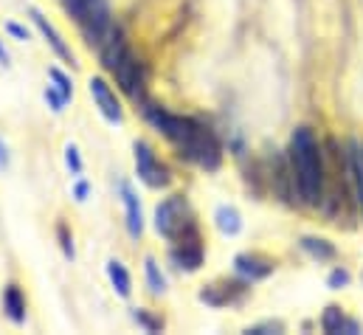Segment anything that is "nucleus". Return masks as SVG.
I'll return each mask as SVG.
<instances>
[{
	"label": "nucleus",
	"instance_id": "cd10ccee",
	"mask_svg": "<svg viewBox=\"0 0 363 335\" xmlns=\"http://www.w3.org/2000/svg\"><path fill=\"white\" fill-rule=\"evenodd\" d=\"M0 65H3V68H9V65H11V57H9L6 45H3V40H0Z\"/></svg>",
	"mask_w": 363,
	"mask_h": 335
},
{
	"label": "nucleus",
	"instance_id": "bb28decb",
	"mask_svg": "<svg viewBox=\"0 0 363 335\" xmlns=\"http://www.w3.org/2000/svg\"><path fill=\"white\" fill-rule=\"evenodd\" d=\"M9 167H11V155H9V147H6V141L0 138V172H6Z\"/></svg>",
	"mask_w": 363,
	"mask_h": 335
},
{
	"label": "nucleus",
	"instance_id": "4468645a",
	"mask_svg": "<svg viewBox=\"0 0 363 335\" xmlns=\"http://www.w3.org/2000/svg\"><path fill=\"white\" fill-rule=\"evenodd\" d=\"M321 327H324V333H358L361 327H358V322H350L344 313H341V307H327V313L321 316Z\"/></svg>",
	"mask_w": 363,
	"mask_h": 335
},
{
	"label": "nucleus",
	"instance_id": "b1692460",
	"mask_svg": "<svg viewBox=\"0 0 363 335\" xmlns=\"http://www.w3.org/2000/svg\"><path fill=\"white\" fill-rule=\"evenodd\" d=\"M327 285H330L333 290H341V287H347V285H350V270H344V268H335V270L330 273Z\"/></svg>",
	"mask_w": 363,
	"mask_h": 335
},
{
	"label": "nucleus",
	"instance_id": "f8f14e48",
	"mask_svg": "<svg viewBox=\"0 0 363 335\" xmlns=\"http://www.w3.org/2000/svg\"><path fill=\"white\" fill-rule=\"evenodd\" d=\"M3 313L11 324H26L28 302H26V293L20 290V285H14V282H9L3 287Z\"/></svg>",
	"mask_w": 363,
	"mask_h": 335
},
{
	"label": "nucleus",
	"instance_id": "39448f33",
	"mask_svg": "<svg viewBox=\"0 0 363 335\" xmlns=\"http://www.w3.org/2000/svg\"><path fill=\"white\" fill-rule=\"evenodd\" d=\"M155 231H158L161 237L172 240V243L197 234V229H194V223H191V214H189L183 197H167L164 203L155 206Z\"/></svg>",
	"mask_w": 363,
	"mask_h": 335
},
{
	"label": "nucleus",
	"instance_id": "2eb2a0df",
	"mask_svg": "<svg viewBox=\"0 0 363 335\" xmlns=\"http://www.w3.org/2000/svg\"><path fill=\"white\" fill-rule=\"evenodd\" d=\"M214 223H217V229H220L223 234H228V237L240 234V229H242V217H240V212H237L234 206H220V209L214 212Z\"/></svg>",
	"mask_w": 363,
	"mask_h": 335
},
{
	"label": "nucleus",
	"instance_id": "ddd939ff",
	"mask_svg": "<svg viewBox=\"0 0 363 335\" xmlns=\"http://www.w3.org/2000/svg\"><path fill=\"white\" fill-rule=\"evenodd\" d=\"M107 279H110V285H113V290L121 296V299H130L133 296V276H130V270L124 268V262L121 259H107Z\"/></svg>",
	"mask_w": 363,
	"mask_h": 335
},
{
	"label": "nucleus",
	"instance_id": "1a4fd4ad",
	"mask_svg": "<svg viewBox=\"0 0 363 335\" xmlns=\"http://www.w3.org/2000/svg\"><path fill=\"white\" fill-rule=\"evenodd\" d=\"M169 256H172L175 268H181V270H197V268L203 265V246H200V237L191 234V237H186V240H178Z\"/></svg>",
	"mask_w": 363,
	"mask_h": 335
},
{
	"label": "nucleus",
	"instance_id": "aec40b11",
	"mask_svg": "<svg viewBox=\"0 0 363 335\" xmlns=\"http://www.w3.org/2000/svg\"><path fill=\"white\" fill-rule=\"evenodd\" d=\"M65 164H68V172H71L74 177L82 175L85 164H82V155H79V147H77V144H68V147H65Z\"/></svg>",
	"mask_w": 363,
	"mask_h": 335
},
{
	"label": "nucleus",
	"instance_id": "9d476101",
	"mask_svg": "<svg viewBox=\"0 0 363 335\" xmlns=\"http://www.w3.org/2000/svg\"><path fill=\"white\" fill-rule=\"evenodd\" d=\"M118 192H121V200H124V212H127V234L133 237V240H138L141 237V231H144V214H141V203H138V194L133 192V186L130 183H118Z\"/></svg>",
	"mask_w": 363,
	"mask_h": 335
},
{
	"label": "nucleus",
	"instance_id": "6e6552de",
	"mask_svg": "<svg viewBox=\"0 0 363 335\" xmlns=\"http://www.w3.org/2000/svg\"><path fill=\"white\" fill-rule=\"evenodd\" d=\"M28 14H31V23L37 26V31L43 34V40H45V43L51 45V51H54V54H57V57H60L62 62L74 65V51L68 48V43L62 40V34H60V31H57V28H54V26L48 23V17H45V14L40 11V9H34V6L28 9Z\"/></svg>",
	"mask_w": 363,
	"mask_h": 335
},
{
	"label": "nucleus",
	"instance_id": "9b49d317",
	"mask_svg": "<svg viewBox=\"0 0 363 335\" xmlns=\"http://www.w3.org/2000/svg\"><path fill=\"white\" fill-rule=\"evenodd\" d=\"M234 268H237V273H240L242 279H248V282H259V279L271 276L276 265H273L271 259L259 256V253H240V256L234 259Z\"/></svg>",
	"mask_w": 363,
	"mask_h": 335
},
{
	"label": "nucleus",
	"instance_id": "4be33fe9",
	"mask_svg": "<svg viewBox=\"0 0 363 335\" xmlns=\"http://www.w3.org/2000/svg\"><path fill=\"white\" fill-rule=\"evenodd\" d=\"M45 101H48V107H51L54 113H62V110H65V104H68V99H65L54 84H48V87H45Z\"/></svg>",
	"mask_w": 363,
	"mask_h": 335
},
{
	"label": "nucleus",
	"instance_id": "f03ea898",
	"mask_svg": "<svg viewBox=\"0 0 363 335\" xmlns=\"http://www.w3.org/2000/svg\"><path fill=\"white\" fill-rule=\"evenodd\" d=\"M290 169L298 197L307 206H318L324 197V158L310 127H298L290 138Z\"/></svg>",
	"mask_w": 363,
	"mask_h": 335
},
{
	"label": "nucleus",
	"instance_id": "6ab92c4d",
	"mask_svg": "<svg viewBox=\"0 0 363 335\" xmlns=\"http://www.w3.org/2000/svg\"><path fill=\"white\" fill-rule=\"evenodd\" d=\"M48 77H51V82H54V87L71 101V96H74V82H71V77L68 74H62L60 68H48Z\"/></svg>",
	"mask_w": 363,
	"mask_h": 335
},
{
	"label": "nucleus",
	"instance_id": "a878e982",
	"mask_svg": "<svg viewBox=\"0 0 363 335\" xmlns=\"http://www.w3.org/2000/svg\"><path fill=\"white\" fill-rule=\"evenodd\" d=\"M88 194H91V183H88L85 177H79V180L74 183V197H77V203H85Z\"/></svg>",
	"mask_w": 363,
	"mask_h": 335
},
{
	"label": "nucleus",
	"instance_id": "f257e3e1",
	"mask_svg": "<svg viewBox=\"0 0 363 335\" xmlns=\"http://www.w3.org/2000/svg\"><path fill=\"white\" fill-rule=\"evenodd\" d=\"M141 113L144 119L164 136L169 138L189 161H194L197 167L203 169H217L223 161V150H220V141L217 136L197 119L191 116H178V113H169L167 107L161 104H152V101H141Z\"/></svg>",
	"mask_w": 363,
	"mask_h": 335
},
{
	"label": "nucleus",
	"instance_id": "5701e85b",
	"mask_svg": "<svg viewBox=\"0 0 363 335\" xmlns=\"http://www.w3.org/2000/svg\"><path fill=\"white\" fill-rule=\"evenodd\" d=\"M133 319H135L147 333H158V330H161V322H155L147 310H133Z\"/></svg>",
	"mask_w": 363,
	"mask_h": 335
},
{
	"label": "nucleus",
	"instance_id": "a211bd4d",
	"mask_svg": "<svg viewBox=\"0 0 363 335\" xmlns=\"http://www.w3.org/2000/svg\"><path fill=\"white\" fill-rule=\"evenodd\" d=\"M301 248L310 251L313 256H318V259H333L335 256V248L327 240H315V237H304L301 240Z\"/></svg>",
	"mask_w": 363,
	"mask_h": 335
},
{
	"label": "nucleus",
	"instance_id": "20e7f679",
	"mask_svg": "<svg viewBox=\"0 0 363 335\" xmlns=\"http://www.w3.org/2000/svg\"><path fill=\"white\" fill-rule=\"evenodd\" d=\"M65 11L74 17V23L79 26L82 37L91 45H101L107 31L113 28V14H110V3L107 0H62Z\"/></svg>",
	"mask_w": 363,
	"mask_h": 335
},
{
	"label": "nucleus",
	"instance_id": "dca6fc26",
	"mask_svg": "<svg viewBox=\"0 0 363 335\" xmlns=\"http://www.w3.org/2000/svg\"><path fill=\"white\" fill-rule=\"evenodd\" d=\"M350 172H352V183H355V197H358L363 212V153L355 144L350 147Z\"/></svg>",
	"mask_w": 363,
	"mask_h": 335
},
{
	"label": "nucleus",
	"instance_id": "393cba45",
	"mask_svg": "<svg viewBox=\"0 0 363 335\" xmlns=\"http://www.w3.org/2000/svg\"><path fill=\"white\" fill-rule=\"evenodd\" d=\"M6 31H9V34H11L14 40H20V43H26V40H31V31H28L26 26H20V23H14V20H11V23H6Z\"/></svg>",
	"mask_w": 363,
	"mask_h": 335
},
{
	"label": "nucleus",
	"instance_id": "0eeeda50",
	"mask_svg": "<svg viewBox=\"0 0 363 335\" xmlns=\"http://www.w3.org/2000/svg\"><path fill=\"white\" fill-rule=\"evenodd\" d=\"M88 90H91V96H93V101H96V107H99V113H101L110 124H121L124 110H121V104H118V99H116V90L107 84V79H104V77H91Z\"/></svg>",
	"mask_w": 363,
	"mask_h": 335
},
{
	"label": "nucleus",
	"instance_id": "412c9836",
	"mask_svg": "<svg viewBox=\"0 0 363 335\" xmlns=\"http://www.w3.org/2000/svg\"><path fill=\"white\" fill-rule=\"evenodd\" d=\"M57 237H60V248H62V253H65V259H74V256H77V248H74V237H71L68 226H62V223H60Z\"/></svg>",
	"mask_w": 363,
	"mask_h": 335
},
{
	"label": "nucleus",
	"instance_id": "7ed1b4c3",
	"mask_svg": "<svg viewBox=\"0 0 363 335\" xmlns=\"http://www.w3.org/2000/svg\"><path fill=\"white\" fill-rule=\"evenodd\" d=\"M99 54H101V65L113 74V79L118 82V87L135 99V101H144L147 99V74H144V65L138 62V57L130 51L127 45V37L124 31L113 23V28L107 31L104 43L99 45Z\"/></svg>",
	"mask_w": 363,
	"mask_h": 335
},
{
	"label": "nucleus",
	"instance_id": "423d86ee",
	"mask_svg": "<svg viewBox=\"0 0 363 335\" xmlns=\"http://www.w3.org/2000/svg\"><path fill=\"white\" fill-rule=\"evenodd\" d=\"M133 155H135V172H138V177H141L150 189H164V186H169V180H172V177H169V169L158 161L155 150H152L147 141H135V144H133Z\"/></svg>",
	"mask_w": 363,
	"mask_h": 335
},
{
	"label": "nucleus",
	"instance_id": "f3484780",
	"mask_svg": "<svg viewBox=\"0 0 363 335\" xmlns=\"http://www.w3.org/2000/svg\"><path fill=\"white\" fill-rule=\"evenodd\" d=\"M144 273H147V285H150V290H152L155 296H161V293L167 290V276L161 273V268H158V262H155L152 256H147V262H144Z\"/></svg>",
	"mask_w": 363,
	"mask_h": 335
}]
</instances>
